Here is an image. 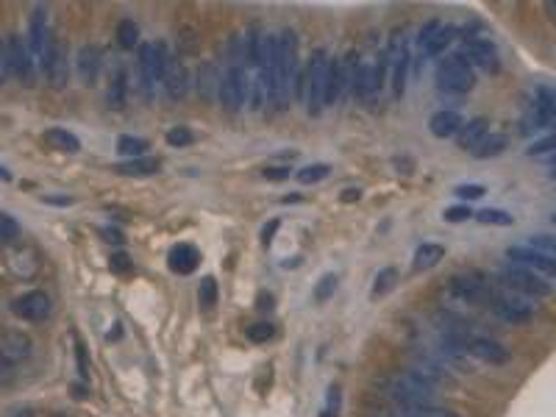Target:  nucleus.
Returning a JSON list of instances; mask_svg holds the SVG:
<instances>
[{"instance_id":"obj_40","label":"nucleus","mask_w":556,"mask_h":417,"mask_svg":"<svg viewBox=\"0 0 556 417\" xmlns=\"http://www.w3.org/2000/svg\"><path fill=\"white\" fill-rule=\"evenodd\" d=\"M198 301H201L203 309L217 306V281H215L212 275H206V278L201 281V287H198Z\"/></svg>"},{"instance_id":"obj_18","label":"nucleus","mask_w":556,"mask_h":417,"mask_svg":"<svg viewBox=\"0 0 556 417\" xmlns=\"http://www.w3.org/2000/svg\"><path fill=\"white\" fill-rule=\"evenodd\" d=\"M465 354L479 359V362H487V365H507L512 359V351L507 345H501L498 340H490V337H470L465 342Z\"/></svg>"},{"instance_id":"obj_1","label":"nucleus","mask_w":556,"mask_h":417,"mask_svg":"<svg viewBox=\"0 0 556 417\" xmlns=\"http://www.w3.org/2000/svg\"><path fill=\"white\" fill-rule=\"evenodd\" d=\"M387 395L395 401V407L401 409H415V407H434L437 398V387H431L428 381H423L417 373L412 370H401L392 373L387 381Z\"/></svg>"},{"instance_id":"obj_25","label":"nucleus","mask_w":556,"mask_h":417,"mask_svg":"<svg viewBox=\"0 0 556 417\" xmlns=\"http://www.w3.org/2000/svg\"><path fill=\"white\" fill-rule=\"evenodd\" d=\"M170 270L173 273H178V275H190V273H195L198 270V264H201V253H198V248L195 245H187V242H181V245H176L173 250H170Z\"/></svg>"},{"instance_id":"obj_51","label":"nucleus","mask_w":556,"mask_h":417,"mask_svg":"<svg viewBox=\"0 0 556 417\" xmlns=\"http://www.w3.org/2000/svg\"><path fill=\"white\" fill-rule=\"evenodd\" d=\"M289 173H292V170H289V167H281V165H276V167H265V170H262V176H265L268 181H286Z\"/></svg>"},{"instance_id":"obj_57","label":"nucleus","mask_w":556,"mask_h":417,"mask_svg":"<svg viewBox=\"0 0 556 417\" xmlns=\"http://www.w3.org/2000/svg\"><path fill=\"white\" fill-rule=\"evenodd\" d=\"M45 204H56V206H70L72 204V198H42Z\"/></svg>"},{"instance_id":"obj_16","label":"nucleus","mask_w":556,"mask_h":417,"mask_svg":"<svg viewBox=\"0 0 556 417\" xmlns=\"http://www.w3.org/2000/svg\"><path fill=\"white\" fill-rule=\"evenodd\" d=\"M507 259H509V264L526 267V270H532V273H537V275L554 281L556 259H551V256H543V253H537V250H532V248L523 245V248H509V250H507Z\"/></svg>"},{"instance_id":"obj_48","label":"nucleus","mask_w":556,"mask_h":417,"mask_svg":"<svg viewBox=\"0 0 556 417\" xmlns=\"http://www.w3.org/2000/svg\"><path fill=\"white\" fill-rule=\"evenodd\" d=\"M445 222H465V220H470L473 217V211H470V206H451L445 208Z\"/></svg>"},{"instance_id":"obj_35","label":"nucleus","mask_w":556,"mask_h":417,"mask_svg":"<svg viewBox=\"0 0 556 417\" xmlns=\"http://www.w3.org/2000/svg\"><path fill=\"white\" fill-rule=\"evenodd\" d=\"M145 151H148V139H142V137H120L117 139V153L120 156H125V159H139V156H145Z\"/></svg>"},{"instance_id":"obj_31","label":"nucleus","mask_w":556,"mask_h":417,"mask_svg":"<svg viewBox=\"0 0 556 417\" xmlns=\"http://www.w3.org/2000/svg\"><path fill=\"white\" fill-rule=\"evenodd\" d=\"M45 142L56 151H64V153H78L81 151V139L75 134H70L67 128H50L45 131Z\"/></svg>"},{"instance_id":"obj_44","label":"nucleus","mask_w":556,"mask_h":417,"mask_svg":"<svg viewBox=\"0 0 556 417\" xmlns=\"http://www.w3.org/2000/svg\"><path fill=\"white\" fill-rule=\"evenodd\" d=\"M526 248H532V250H537V253H543V256L556 259V239L554 236H532Z\"/></svg>"},{"instance_id":"obj_47","label":"nucleus","mask_w":556,"mask_h":417,"mask_svg":"<svg viewBox=\"0 0 556 417\" xmlns=\"http://www.w3.org/2000/svg\"><path fill=\"white\" fill-rule=\"evenodd\" d=\"M526 153H529V156H551V153H554V137L548 134V137H543L540 142H532Z\"/></svg>"},{"instance_id":"obj_4","label":"nucleus","mask_w":556,"mask_h":417,"mask_svg":"<svg viewBox=\"0 0 556 417\" xmlns=\"http://www.w3.org/2000/svg\"><path fill=\"white\" fill-rule=\"evenodd\" d=\"M167 61H170V56H167V47L162 42H145V45H139V89H142V95L148 100L153 95L156 81L164 78Z\"/></svg>"},{"instance_id":"obj_33","label":"nucleus","mask_w":556,"mask_h":417,"mask_svg":"<svg viewBox=\"0 0 556 417\" xmlns=\"http://www.w3.org/2000/svg\"><path fill=\"white\" fill-rule=\"evenodd\" d=\"M507 137L504 134H487L476 148H473V156L476 159H495V156H501L504 151H507Z\"/></svg>"},{"instance_id":"obj_29","label":"nucleus","mask_w":556,"mask_h":417,"mask_svg":"<svg viewBox=\"0 0 556 417\" xmlns=\"http://www.w3.org/2000/svg\"><path fill=\"white\" fill-rule=\"evenodd\" d=\"M220 84H223V75L217 73V67L212 64H203L201 73H198V89L206 100H217L220 98Z\"/></svg>"},{"instance_id":"obj_21","label":"nucleus","mask_w":556,"mask_h":417,"mask_svg":"<svg viewBox=\"0 0 556 417\" xmlns=\"http://www.w3.org/2000/svg\"><path fill=\"white\" fill-rule=\"evenodd\" d=\"M412 373H417L423 381H428L431 387H442L451 381V367H445L440 359H434L426 351H417L412 356Z\"/></svg>"},{"instance_id":"obj_38","label":"nucleus","mask_w":556,"mask_h":417,"mask_svg":"<svg viewBox=\"0 0 556 417\" xmlns=\"http://www.w3.org/2000/svg\"><path fill=\"white\" fill-rule=\"evenodd\" d=\"M395 281H398V270L395 267H384V270H378V275H376V281H373V298H381V295H387L392 287H395Z\"/></svg>"},{"instance_id":"obj_19","label":"nucleus","mask_w":556,"mask_h":417,"mask_svg":"<svg viewBox=\"0 0 556 417\" xmlns=\"http://www.w3.org/2000/svg\"><path fill=\"white\" fill-rule=\"evenodd\" d=\"M33 354V342L28 334L22 331H3L0 334V362L6 365H20L25 359H31Z\"/></svg>"},{"instance_id":"obj_3","label":"nucleus","mask_w":556,"mask_h":417,"mask_svg":"<svg viewBox=\"0 0 556 417\" xmlns=\"http://www.w3.org/2000/svg\"><path fill=\"white\" fill-rule=\"evenodd\" d=\"M501 284L515 292V295H523L529 301H537V298H548L554 292V284L526 267H518V264H507L501 270Z\"/></svg>"},{"instance_id":"obj_32","label":"nucleus","mask_w":556,"mask_h":417,"mask_svg":"<svg viewBox=\"0 0 556 417\" xmlns=\"http://www.w3.org/2000/svg\"><path fill=\"white\" fill-rule=\"evenodd\" d=\"M125 95H128V75H125L123 67H117L114 75H111V84H109V95H106V100H109L111 109H123V106H125Z\"/></svg>"},{"instance_id":"obj_22","label":"nucleus","mask_w":556,"mask_h":417,"mask_svg":"<svg viewBox=\"0 0 556 417\" xmlns=\"http://www.w3.org/2000/svg\"><path fill=\"white\" fill-rule=\"evenodd\" d=\"M345 98V64L342 59H328L325 67V89H323V106H334Z\"/></svg>"},{"instance_id":"obj_15","label":"nucleus","mask_w":556,"mask_h":417,"mask_svg":"<svg viewBox=\"0 0 556 417\" xmlns=\"http://www.w3.org/2000/svg\"><path fill=\"white\" fill-rule=\"evenodd\" d=\"M6 42H8V70H11V75L17 81H22L25 86H31L33 78H36V61L31 56V47L20 36H11Z\"/></svg>"},{"instance_id":"obj_52","label":"nucleus","mask_w":556,"mask_h":417,"mask_svg":"<svg viewBox=\"0 0 556 417\" xmlns=\"http://www.w3.org/2000/svg\"><path fill=\"white\" fill-rule=\"evenodd\" d=\"M11 381H14V365L0 362V387H6V384H11Z\"/></svg>"},{"instance_id":"obj_42","label":"nucleus","mask_w":556,"mask_h":417,"mask_svg":"<svg viewBox=\"0 0 556 417\" xmlns=\"http://www.w3.org/2000/svg\"><path fill=\"white\" fill-rule=\"evenodd\" d=\"M164 139H167V145H170V148H187V145H192V142H195L192 131H190V128H184V126H176V128H170V131L164 134Z\"/></svg>"},{"instance_id":"obj_13","label":"nucleus","mask_w":556,"mask_h":417,"mask_svg":"<svg viewBox=\"0 0 556 417\" xmlns=\"http://www.w3.org/2000/svg\"><path fill=\"white\" fill-rule=\"evenodd\" d=\"M39 253L31 248V245H22V242H14L6 248V267L11 270L14 278H22V281H31L36 273H39Z\"/></svg>"},{"instance_id":"obj_12","label":"nucleus","mask_w":556,"mask_h":417,"mask_svg":"<svg viewBox=\"0 0 556 417\" xmlns=\"http://www.w3.org/2000/svg\"><path fill=\"white\" fill-rule=\"evenodd\" d=\"M456 39V28L454 25H442V22H428L420 28L417 33V50H420V59H431V56H440L451 42Z\"/></svg>"},{"instance_id":"obj_11","label":"nucleus","mask_w":556,"mask_h":417,"mask_svg":"<svg viewBox=\"0 0 556 417\" xmlns=\"http://www.w3.org/2000/svg\"><path fill=\"white\" fill-rule=\"evenodd\" d=\"M248 98H251V81H248L242 67L231 64L223 75V84H220V100L229 112H240Z\"/></svg>"},{"instance_id":"obj_54","label":"nucleus","mask_w":556,"mask_h":417,"mask_svg":"<svg viewBox=\"0 0 556 417\" xmlns=\"http://www.w3.org/2000/svg\"><path fill=\"white\" fill-rule=\"evenodd\" d=\"M100 234H103V236H106L109 242H117V245L123 242V234H120L117 228H100Z\"/></svg>"},{"instance_id":"obj_55","label":"nucleus","mask_w":556,"mask_h":417,"mask_svg":"<svg viewBox=\"0 0 556 417\" xmlns=\"http://www.w3.org/2000/svg\"><path fill=\"white\" fill-rule=\"evenodd\" d=\"M362 198V190H345L342 192V204H353V201H359Z\"/></svg>"},{"instance_id":"obj_37","label":"nucleus","mask_w":556,"mask_h":417,"mask_svg":"<svg viewBox=\"0 0 556 417\" xmlns=\"http://www.w3.org/2000/svg\"><path fill=\"white\" fill-rule=\"evenodd\" d=\"M328 176H331V167H328V165H306L303 170L295 173V179H298L300 184H320V181H325Z\"/></svg>"},{"instance_id":"obj_39","label":"nucleus","mask_w":556,"mask_h":417,"mask_svg":"<svg viewBox=\"0 0 556 417\" xmlns=\"http://www.w3.org/2000/svg\"><path fill=\"white\" fill-rule=\"evenodd\" d=\"M245 337L254 342V345H262V342H270L276 337V326L270 320H262V323H254L251 328H245Z\"/></svg>"},{"instance_id":"obj_2","label":"nucleus","mask_w":556,"mask_h":417,"mask_svg":"<svg viewBox=\"0 0 556 417\" xmlns=\"http://www.w3.org/2000/svg\"><path fill=\"white\" fill-rule=\"evenodd\" d=\"M493 298L490 292V281L484 273L479 270H468V273H456L451 281H448V312L451 309H473V306H481Z\"/></svg>"},{"instance_id":"obj_27","label":"nucleus","mask_w":556,"mask_h":417,"mask_svg":"<svg viewBox=\"0 0 556 417\" xmlns=\"http://www.w3.org/2000/svg\"><path fill=\"white\" fill-rule=\"evenodd\" d=\"M487 131H490V120L487 117H473V120L462 123V128L456 131V145L462 151H473L487 137Z\"/></svg>"},{"instance_id":"obj_56","label":"nucleus","mask_w":556,"mask_h":417,"mask_svg":"<svg viewBox=\"0 0 556 417\" xmlns=\"http://www.w3.org/2000/svg\"><path fill=\"white\" fill-rule=\"evenodd\" d=\"M259 309H262V312H270V309H273V295H265V292H262V295H259Z\"/></svg>"},{"instance_id":"obj_7","label":"nucleus","mask_w":556,"mask_h":417,"mask_svg":"<svg viewBox=\"0 0 556 417\" xmlns=\"http://www.w3.org/2000/svg\"><path fill=\"white\" fill-rule=\"evenodd\" d=\"M325 67H328V53L325 50H314L306 70V112L311 117H317L323 112V89H325Z\"/></svg>"},{"instance_id":"obj_23","label":"nucleus","mask_w":556,"mask_h":417,"mask_svg":"<svg viewBox=\"0 0 556 417\" xmlns=\"http://www.w3.org/2000/svg\"><path fill=\"white\" fill-rule=\"evenodd\" d=\"M100 47L98 45H84L75 56V70H78V78L84 84H95L98 81V73H100Z\"/></svg>"},{"instance_id":"obj_46","label":"nucleus","mask_w":556,"mask_h":417,"mask_svg":"<svg viewBox=\"0 0 556 417\" xmlns=\"http://www.w3.org/2000/svg\"><path fill=\"white\" fill-rule=\"evenodd\" d=\"M109 264H111V270H114V273H131V270H134V261H131V256H128L125 250H117V253H111Z\"/></svg>"},{"instance_id":"obj_43","label":"nucleus","mask_w":556,"mask_h":417,"mask_svg":"<svg viewBox=\"0 0 556 417\" xmlns=\"http://www.w3.org/2000/svg\"><path fill=\"white\" fill-rule=\"evenodd\" d=\"M337 281H339V278H337L334 273H325V275L317 281V287H314V301H317V303H325V301L334 295Z\"/></svg>"},{"instance_id":"obj_9","label":"nucleus","mask_w":556,"mask_h":417,"mask_svg":"<svg viewBox=\"0 0 556 417\" xmlns=\"http://www.w3.org/2000/svg\"><path fill=\"white\" fill-rule=\"evenodd\" d=\"M387 64L392 70V95L395 98H403L406 92V84H409V64H412V50H409V39L401 33H395L389 50H387Z\"/></svg>"},{"instance_id":"obj_30","label":"nucleus","mask_w":556,"mask_h":417,"mask_svg":"<svg viewBox=\"0 0 556 417\" xmlns=\"http://www.w3.org/2000/svg\"><path fill=\"white\" fill-rule=\"evenodd\" d=\"M445 259V248L437 242H423L415 250V270H431Z\"/></svg>"},{"instance_id":"obj_17","label":"nucleus","mask_w":556,"mask_h":417,"mask_svg":"<svg viewBox=\"0 0 556 417\" xmlns=\"http://www.w3.org/2000/svg\"><path fill=\"white\" fill-rule=\"evenodd\" d=\"M50 298L42 292V289H33V292H25L20 295L17 301H11V312L28 323H42L45 317H50Z\"/></svg>"},{"instance_id":"obj_8","label":"nucleus","mask_w":556,"mask_h":417,"mask_svg":"<svg viewBox=\"0 0 556 417\" xmlns=\"http://www.w3.org/2000/svg\"><path fill=\"white\" fill-rule=\"evenodd\" d=\"M490 306L495 312L498 320L504 323H512V326H526L532 317H534V303L523 295H515V292H498L490 298Z\"/></svg>"},{"instance_id":"obj_36","label":"nucleus","mask_w":556,"mask_h":417,"mask_svg":"<svg viewBox=\"0 0 556 417\" xmlns=\"http://www.w3.org/2000/svg\"><path fill=\"white\" fill-rule=\"evenodd\" d=\"M479 222H484V225H501V228H509V225H515V217L509 214V211H504V208H481L479 214H473Z\"/></svg>"},{"instance_id":"obj_50","label":"nucleus","mask_w":556,"mask_h":417,"mask_svg":"<svg viewBox=\"0 0 556 417\" xmlns=\"http://www.w3.org/2000/svg\"><path fill=\"white\" fill-rule=\"evenodd\" d=\"M8 75H11V70H8V42L0 39V84H6Z\"/></svg>"},{"instance_id":"obj_58","label":"nucleus","mask_w":556,"mask_h":417,"mask_svg":"<svg viewBox=\"0 0 556 417\" xmlns=\"http://www.w3.org/2000/svg\"><path fill=\"white\" fill-rule=\"evenodd\" d=\"M8 417H33V412L31 409H17V412H11Z\"/></svg>"},{"instance_id":"obj_5","label":"nucleus","mask_w":556,"mask_h":417,"mask_svg":"<svg viewBox=\"0 0 556 417\" xmlns=\"http://www.w3.org/2000/svg\"><path fill=\"white\" fill-rule=\"evenodd\" d=\"M437 86L442 92H451V95H465L476 86V70L465 59L448 56L437 67Z\"/></svg>"},{"instance_id":"obj_53","label":"nucleus","mask_w":556,"mask_h":417,"mask_svg":"<svg viewBox=\"0 0 556 417\" xmlns=\"http://www.w3.org/2000/svg\"><path fill=\"white\" fill-rule=\"evenodd\" d=\"M276 231H278V220H270V222L262 228V242H265V245H270V242H273V236H276Z\"/></svg>"},{"instance_id":"obj_20","label":"nucleus","mask_w":556,"mask_h":417,"mask_svg":"<svg viewBox=\"0 0 556 417\" xmlns=\"http://www.w3.org/2000/svg\"><path fill=\"white\" fill-rule=\"evenodd\" d=\"M42 70H45V78L50 81L53 89H64L67 86V81H70V61H67V50L59 42L50 45V50H47V56L42 61Z\"/></svg>"},{"instance_id":"obj_34","label":"nucleus","mask_w":556,"mask_h":417,"mask_svg":"<svg viewBox=\"0 0 556 417\" xmlns=\"http://www.w3.org/2000/svg\"><path fill=\"white\" fill-rule=\"evenodd\" d=\"M117 45L123 50H134L139 45V25L134 20H120L117 22Z\"/></svg>"},{"instance_id":"obj_26","label":"nucleus","mask_w":556,"mask_h":417,"mask_svg":"<svg viewBox=\"0 0 556 417\" xmlns=\"http://www.w3.org/2000/svg\"><path fill=\"white\" fill-rule=\"evenodd\" d=\"M462 114L454 112V109H442L437 114H431L428 120V131L437 137V139H448V137H456V131L462 128Z\"/></svg>"},{"instance_id":"obj_45","label":"nucleus","mask_w":556,"mask_h":417,"mask_svg":"<svg viewBox=\"0 0 556 417\" xmlns=\"http://www.w3.org/2000/svg\"><path fill=\"white\" fill-rule=\"evenodd\" d=\"M454 195L462 198V201H479V198L487 195V190H484L481 184H462V187L454 190Z\"/></svg>"},{"instance_id":"obj_49","label":"nucleus","mask_w":556,"mask_h":417,"mask_svg":"<svg viewBox=\"0 0 556 417\" xmlns=\"http://www.w3.org/2000/svg\"><path fill=\"white\" fill-rule=\"evenodd\" d=\"M75 362H78V376L86 381L89 379V365H86V348L81 340H75Z\"/></svg>"},{"instance_id":"obj_6","label":"nucleus","mask_w":556,"mask_h":417,"mask_svg":"<svg viewBox=\"0 0 556 417\" xmlns=\"http://www.w3.org/2000/svg\"><path fill=\"white\" fill-rule=\"evenodd\" d=\"M554 114H556V98L548 86H540L534 92V100L526 106L523 112V120H520V131L523 134H537L543 128H551L554 126Z\"/></svg>"},{"instance_id":"obj_24","label":"nucleus","mask_w":556,"mask_h":417,"mask_svg":"<svg viewBox=\"0 0 556 417\" xmlns=\"http://www.w3.org/2000/svg\"><path fill=\"white\" fill-rule=\"evenodd\" d=\"M164 89H167V98L170 100H181L184 95H187V89H190V73H187V67L184 64H178V61H167V70H164Z\"/></svg>"},{"instance_id":"obj_28","label":"nucleus","mask_w":556,"mask_h":417,"mask_svg":"<svg viewBox=\"0 0 556 417\" xmlns=\"http://www.w3.org/2000/svg\"><path fill=\"white\" fill-rule=\"evenodd\" d=\"M159 167H162L159 159H153V156H139V159H128V162L117 165L114 170H117L120 176H137V179H145V176H156Z\"/></svg>"},{"instance_id":"obj_41","label":"nucleus","mask_w":556,"mask_h":417,"mask_svg":"<svg viewBox=\"0 0 556 417\" xmlns=\"http://www.w3.org/2000/svg\"><path fill=\"white\" fill-rule=\"evenodd\" d=\"M20 239V225H17V220L14 217H8V214H0V245H14Z\"/></svg>"},{"instance_id":"obj_59","label":"nucleus","mask_w":556,"mask_h":417,"mask_svg":"<svg viewBox=\"0 0 556 417\" xmlns=\"http://www.w3.org/2000/svg\"><path fill=\"white\" fill-rule=\"evenodd\" d=\"M8 179H11V173L6 167H0V181H8Z\"/></svg>"},{"instance_id":"obj_14","label":"nucleus","mask_w":556,"mask_h":417,"mask_svg":"<svg viewBox=\"0 0 556 417\" xmlns=\"http://www.w3.org/2000/svg\"><path fill=\"white\" fill-rule=\"evenodd\" d=\"M50 45H53V39H50V28H47V8L36 6L33 14H31V25H28V47H31V56L39 67H42Z\"/></svg>"},{"instance_id":"obj_10","label":"nucleus","mask_w":556,"mask_h":417,"mask_svg":"<svg viewBox=\"0 0 556 417\" xmlns=\"http://www.w3.org/2000/svg\"><path fill=\"white\" fill-rule=\"evenodd\" d=\"M459 59H468L470 67H479L484 73H498L501 67V59H498V47L490 42V39H481V36H468L462 42V50L456 53Z\"/></svg>"}]
</instances>
